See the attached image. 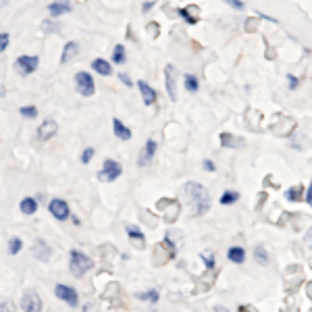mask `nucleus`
<instances>
[{"label": "nucleus", "instance_id": "4468645a", "mask_svg": "<svg viewBox=\"0 0 312 312\" xmlns=\"http://www.w3.org/2000/svg\"><path fill=\"white\" fill-rule=\"evenodd\" d=\"M73 7L69 0H55V3H50L48 5V13L50 17H61V15H67V13H71Z\"/></svg>", "mask_w": 312, "mask_h": 312}, {"label": "nucleus", "instance_id": "c9c22d12", "mask_svg": "<svg viewBox=\"0 0 312 312\" xmlns=\"http://www.w3.org/2000/svg\"><path fill=\"white\" fill-rule=\"evenodd\" d=\"M119 79H121V83H123V85H127V88H133V85H135L127 73H119Z\"/></svg>", "mask_w": 312, "mask_h": 312}, {"label": "nucleus", "instance_id": "ddd939ff", "mask_svg": "<svg viewBox=\"0 0 312 312\" xmlns=\"http://www.w3.org/2000/svg\"><path fill=\"white\" fill-rule=\"evenodd\" d=\"M31 254L33 256H36L38 260H40V263H48V260H50V256H52V250H50V246L46 244V241L44 239H36V241H33V248H31Z\"/></svg>", "mask_w": 312, "mask_h": 312}, {"label": "nucleus", "instance_id": "9d476101", "mask_svg": "<svg viewBox=\"0 0 312 312\" xmlns=\"http://www.w3.org/2000/svg\"><path fill=\"white\" fill-rule=\"evenodd\" d=\"M156 150H159V144H156V140H146V144L142 146L140 150V156H137V167H146L152 163Z\"/></svg>", "mask_w": 312, "mask_h": 312}, {"label": "nucleus", "instance_id": "b1692460", "mask_svg": "<svg viewBox=\"0 0 312 312\" xmlns=\"http://www.w3.org/2000/svg\"><path fill=\"white\" fill-rule=\"evenodd\" d=\"M221 146L223 148H239L241 142H237V137L231 133H221Z\"/></svg>", "mask_w": 312, "mask_h": 312}, {"label": "nucleus", "instance_id": "bb28decb", "mask_svg": "<svg viewBox=\"0 0 312 312\" xmlns=\"http://www.w3.org/2000/svg\"><path fill=\"white\" fill-rule=\"evenodd\" d=\"M9 254L11 256H17V254H19L21 250H23V239L21 237H13V239H9Z\"/></svg>", "mask_w": 312, "mask_h": 312}, {"label": "nucleus", "instance_id": "6ab92c4d", "mask_svg": "<svg viewBox=\"0 0 312 312\" xmlns=\"http://www.w3.org/2000/svg\"><path fill=\"white\" fill-rule=\"evenodd\" d=\"M19 211H21L23 215H27V217L36 215V211H38V198H31V196L23 198L21 204H19Z\"/></svg>", "mask_w": 312, "mask_h": 312}, {"label": "nucleus", "instance_id": "6e6552de", "mask_svg": "<svg viewBox=\"0 0 312 312\" xmlns=\"http://www.w3.org/2000/svg\"><path fill=\"white\" fill-rule=\"evenodd\" d=\"M42 306L44 304L38 296V291L29 289V291L23 293V298H21V310L23 312H42Z\"/></svg>", "mask_w": 312, "mask_h": 312}, {"label": "nucleus", "instance_id": "58836bf2", "mask_svg": "<svg viewBox=\"0 0 312 312\" xmlns=\"http://www.w3.org/2000/svg\"><path fill=\"white\" fill-rule=\"evenodd\" d=\"M304 200H306V204L312 208V181H310V185H308V189H306V196H304Z\"/></svg>", "mask_w": 312, "mask_h": 312}, {"label": "nucleus", "instance_id": "473e14b6", "mask_svg": "<svg viewBox=\"0 0 312 312\" xmlns=\"http://www.w3.org/2000/svg\"><path fill=\"white\" fill-rule=\"evenodd\" d=\"M9 42H11V36L7 31H0V52H5L9 48Z\"/></svg>", "mask_w": 312, "mask_h": 312}, {"label": "nucleus", "instance_id": "4c0bfd02", "mask_svg": "<svg viewBox=\"0 0 312 312\" xmlns=\"http://www.w3.org/2000/svg\"><path fill=\"white\" fill-rule=\"evenodd\" d=\"M0 312H17V306L13 302H5L0 304Z\"/></svg>", "mask_w": 312, "mask_h": 312}, {"label": "nucleus", "instance_id": "79ce46f5", "mask_svg": "<svg viewBox=\"0 0 312 312\" xmlns=\"http://www.w3.org/2000/svg\"><path fill=\"white\" fill-rule=\"evenodd\" d=\"M152 7H154V3H144L142 11H144V13H148V11H152Z\"/></svg>", "mask_w": 312, "mask_h": 312}, {"label": "nucleus", "instance_id": "f257e3e1", "mask_svg": "<svg viewBox=\"0 0 312 312\" xmlns=\"http://www.w3.org/2000/svg\"><path fill=\"white\" fill-rule=\"evenodd\" d=\"M183 196L187 198L189 206H192V215L194 217H202L211 211V194L208 189L198 183V181H187L183 185Z\"/></svg>", "mask_w": 312, "mask_h": 312}, {"label": "nucleus", "instance_id": "f3484780", "mask_svg": "<svg viewBox=\"0 0 312 312\" xmlns=\"http://www.w3.org/2000/svg\"><path fill=\"white\" fill-rule=\"evenodd\" d=\"M92 69H94L98 75H102V77H109L113 73V65L107 59H94L92 61Z\"/></svg>", "mask_w": 312, "mask_h": 312}, {"label": "nucleus", "instance_id": "423d86ee", "mask_svg": "<svg viewBox=\"0 0 312 312\" xmlns=\"http://www.w3.org/2000/svg\"><path fill=\"white\" fill-rule=\"evenodd\" d=\"M75 88H77V92L81 96H94L96 94V83H94L92 73H88V71L75 73Z\"/></svg>", "mask_w": 312, "mask_h": 312}, {"label": "nucleus", "instance_id": "e433bc0d", "mask_svg": "<svg viewBox=\"0 0 312 312\" xmlns=\"http://www.w3.org/2000/svg\"><path fill=\"white\" fill-rule=\"evenodd\" d=\"M298 85H300V79H298V77L287 75V88H289V90H296Z\"/></svg>", "mask_w": 312, "mask_h": 312}, {"label": "nucleus", "instance_id": "5701e85b", "mask_svg": "<svg viewBox=\"0 0 312 312\" xmlns=\"http://www.w3.org/2000/svg\"><path fill=\"white\" fill-rule=\"evenodd\" d=\"M306 194H304V189H302V185H293V187H289L287 192H285V198L289 200V202H298V200H302Z\"/></svg>", "mask_w": 312, "mask_h": 312}, {"label": "nucleus", "instance_id": "cd10ccee", "mask_svg": "<svg viewBox=\"0 0 312 312\" xmlns=\"http://www.w3.org/2000/svg\"><path fill=\"white\" fill-rule=\"evenodd\" d=\"M200 258H202V263H204V267H206L208 271H213V269L217 267V260H215V254H213V252L206 250V252L200 254Z\"/></svg>", "mask_w": 312, "mask_h": 312}, {"label": "nucleus", "instance_id": "dca6fc26", "mask_svg": "<svg viewBox=\"0 0 312 312\" xmlns=\"http://www.w3.org/2000/svg\"><path fill=\"white\" fill-rule=\"evenodd\" d=\"M113 133L117 135V140H123V142H127V140H131V129L123 123V121H121V119H113Z\"/></svg>", "mask_w": 312, "mask_h": 312}, {"label": "nucleus", "instance_id": "a19ab883", "mask_svg": "<svg viewBox=\"0 0 312 312\" xmlns=\"http://www.w3.org/2000/svg\"><path fill=\"white\" fill-rule=\"evenodd\" d=\"M52 23H55V21H44V25H42L44 31H57V29H59V27H55Z\"/></svg>", "mask_w": 312, "mask_h": 312}, {"label": "nucleus", "instance_id": "f03ea898", "mask_svg": "<svg viewBox=\"0 0 312 312\" xmlns=\"http://www.w3.org/2000/svg\"><path fill=\"white\" fill-rule=\"evenodd\" d=\"M92 267H94V260L88 254H83L79 250H71V254H69V271H71L73 277L81 279Z\"/></svg>", "mask_w": 312, "mask_h": 312}, {"label": "nucleus", "instance_id": "20e7f679", "mask_svg": "<svg viewBox=\"0 0 312 312\" xmlns=\"http://www.w3.org/2000/svg\"><path fill=\"white\" fill-rule=\"evenodd\" d=\"M121 173H123V167H121L119 161H113V159H107L102 163V169L98 171V179L104 181V183H113L121 177Z\"/></svg>", "mask_w": 312, "mask_h": 312}, {"label": "nucleus", "instance_id": "0eeeda50", "mask_svg": "<svg viewBox=\"0 0 312 312\" xmlns=\"http://www.w3.org/2000/svg\"><path fill=\"white\" fill-rule=\"evenodd\" d=\"M48 211L50 215L55 217L57 221H67L71 217V211H69V204L63 200V198H52L50 204H48Z\"/></svg>", "mask_w": 312, "mask_h": 312}, {"label": "nucleus", "instance_id": "412c9836", "mask_svg": "<svg viewBox=\"0 0 312 312\" xmlns=\"http://www.w3.org/2000/svg\"><path fill=\"white\" fill-rule=\"evenodd\" d=\"M237 200H239V192H235V189H227V192H223L221 198H219L221 206H231V204H235Z\"/></svg>", "mask_w": 312, "mask_h": 312}, {"label": "nucleus", "instance_id": "4be33fe9", "mask_svg": "<svg viewBox=\"0 0 312 312\" xmlns=\"http://www.w3.org/2000/svg\"><path fill=\"white\" fill-rule=\"evenodd\" d=\"M113 63L115 65H125L127 63V55H125V46L123 44H117L113 48Z\"/></svg>", "mask_w": 312, "mask_h": 312}, {"label": "nucleus", "instance_id": "9b49d317", "mask_svg": "<svg viewBox=\"0 0 312 312\" xmlns=\"http://www.w3.org/2000/svg\"><path fill=\"white\" fill-rule=\"evenodd\" d=\"M57 131H59V123H57V121L55 119H46L44 123L38 127L36 135H38V140L48 142V140H52V137L57 135Z\"/></svg>", "mask_w": 312, "mask_h": 312}, {"label": "nucleus", "instance_id": "393cba45", "mask_svg": "<svg viewBox=\"0 0 312 312\" xmlns=\"http://www.w3.org/2000/svg\"><path fill=\"white\" fill-rule=\"evenodd\" d=\"M254 256H256V263H258V265H263V267H267V265L271 263V258H269L267 250H265L263 246H260V244L254 248Z\"/></svg>", "mask_w": 312, "mask_h": 312}, {"label": "nucleus", "instance_id": "a211bd4d", "mask_svg": "<svg viewBox=\"0 0 312 312\" xmlns=\"http://www.w3.org/2000/svg\"><path fill=\"white\" fill-rule=\"evenodd\" d=\"M227 258H229V263H233V265H244L246 263V250L241 246H231L227 250Z\"/></svg>", "mask_w": 312, "mask_h": 312}, {"label": "nucleus", "instance_id": "7c9ffc66", "mask_svg": "<svg viewBox=\"0 0 312 312\" xmlns=\"http://www.w3.org/2000/svg\"><path fill=\"white\" fill-rule=\"evenodd\" d=\"M125 231H127V235H129L131 239H144V233H142L140 229H137L135 225H127V229H125Z\"/></svg>", "mask_w": 312, "mask_h": 312}, {"label": "nucleus", "instance_id": "a878e982", "mask_svg": "<svg viewBox=\"0 0 312 312\" xmlns=\"http://www.w3.org/2000/svg\"><path fill=\"white\" fill-rule=\"evenodd\" d=\"M161 298V291L159 289H150V291H144V293H137V300H144V302H152L156 304Z\"/></svg>", "mask_w": 312, "mask_h": 312}, {"label": "nucleus", "instance_id": "72a5a7b5", "mask_svg": "<svg viewBox=\"0 0 312 312\" xmlns=\"http://www.w3.org/2000/svg\"><path fill=\"white\" fill-rule=\"evenodd\" d=\"M225 3H227L231 9H235V11H244L246 9V5L241 3V0H225Z\"/></svg>", "mask_w": 312, "mask_h": 312}, {"label": "nucleus", "instance_id": "37998d69", "mask_svg": "<svg viewBox=\"0 0 312 312\" xmlns=\"http://www.w3.org/2000/svg\"><path fill=\"white\" fill-rule=\"evenodd\" d=\"M7 92H5V88H3V85H0V96H5Z\"/></svg>", "mask_w": 312, "mask_h": 312}, {"label": "nucleus", "instance_id": "f704fd0d", "mask_svg": "<svg viewBox=\"0 0 312 312\" xmlns=\"http://www.w3.org/2000/svg\"><path fill=\"white\" fill-rule=\"evenodd\" d=\"M202 169H204L206 173H215V171H217V165H215L213 161L206 159V161H202Z\"/></svg>", "mask_w": 312, "mask_h": 312}, {"label": "nucleus", "instance_id": "aec40b11", "mask_svg": "<svg viewBox=\"0 0 312 312\" xmlns=\"http://www.w3.org/2000/svg\"><path fill=\"white\" fill-rule=\"evenodd\" d=\"M183 88H185L189 94H196V92H198V88H200V81H198V77H196V75H192V73H185V75H183Z\"/></svg>", "mask_w": 312, "mask_h": 312}, {"label": "nucleus", "instance_id": "7ed1b4c3", "mask_svg": "<svg viewBox=\"0 0 312 312\" xmlns=\"http://www.w3.org/2000/svg\"><path fill=\"white\" fill-rule=\"evenodd\" d=\"M40 67V57L38 55H21L15 59V71L21 77H27L31 73H36V69Z\"/></svg>", "mask_w": 312, "mask_h": 312}, {"label": "nucleus", "instance_id": "f8f14e48", "mask_svg": "<svg viewBox=\"0 0 312 312\" xmlns=\"http://www.w3.org/2000/svg\"><path fill=\"white\" fill-rule=\"evenodd\" d=\"M135 88L140 90L142 102L146 104V107H152V104H156V100H159V94H156V90L152 88L150 83H146L144 79H140V81H135Z\"/></svg>", "mask_w": 312, "mask_h": 312}, {"label": "nucleus", "instance_id": "ea45409f", "mask_svg": "<svg viewBox=\"0 0 312 312\" xmlns=\"http://www.w3.org/2000/svg\"><path fill=\"white\" fill-rule=\"evenodd\" d=\"M304 239H306V246L312 250V227L306 231V235H304Z\"/></svg>", "mask_w": 312, "mask_h": 312}, {"label": "nucleus", "instance_id": "c756f323", "mask_svg": "<svg viewBox=\"0 0 312 312\" xmlns=\"http://www.w3.org/2000/svg\"><path fill=\"white\" fill-rule=\"evenodd\" d=\"M177 15L181 17V19H185L189 25H196L198 23V17H192V15L187 13V9H177Z\"/></svg>", "mask_w": 312, "mask_h": 312}, {"label": "nucleus", "instance_id": "39448f33", "mask_svg": "<svg viewBox=\"0 0 312 312\" xmlns=\"http://www.w3.org/2000/svg\"><path fill=\"white\" fill-rule=\"evenodd\" d=\"M55 296L59 300H63L65 304H69L71 308H77L79 306V296H77V289L67 285V283H57L55 285Z\"/></svg>", "mask_w": 312, "mask_h": 312}, {"label": "nucleus", "instance_id": "2f4dec72", "mask_svg": "<svg viewBox=\"0 0 312 312\" xmlns=\"http://www.w3.org/2000/svg\"><path fill=\"white\" fill-rule=\"evenodd\" d=\"M94 154H96L94 148H85V150L81 152V163H83V165H88V163L94 159Z\"/></svg>", "mask_w": 312, "mask_h": 312}, {"label": "nucleus", "instance_id": "1a4fd4ad", "mask_svg": "<svg viewBox=\"0 0 312 312\" xmlns=\"http://www.w3.org/2000/svg\"><path fill=\"white\" fill-rule=\"evenodd\" d=\"M175 77H177L175 67L167 65L165 67V88H167V94H169L171 102H177V79Z\"/></svg>", "mask_w": 312, "mask_h": 312}, {"label": "nucleus", "instance_id": "c85d7f7f", "mask_svg": "<svg viewBox=\"0 0 312 312\" xmlns=\"http://www.w3.org/2000/svg\"><path fill=\"white\" fill-rule=\"evenodd\" d=\"M19 115L25 117V119H36V117H38V109L31 107V104H29V107H21V109H19Z\"/></svg>", "mask_w": 312, "mask_h": 312}, {"label": "nucleus", "instance_id": "2eb2a0df", "mask_svg": "<svg viewBox=\"0 0 312 312\" xmlns=\"http://www.w3.org/2000/svg\"><path fill=\"white\" fill-rule=\"evenodd\" d=\"M79 55V42L75 40H69L65 46H63V55H61V63H71L75 57Z\"/></svg>", "mask_w": 312, "mask_h": 312}]
</instances>
